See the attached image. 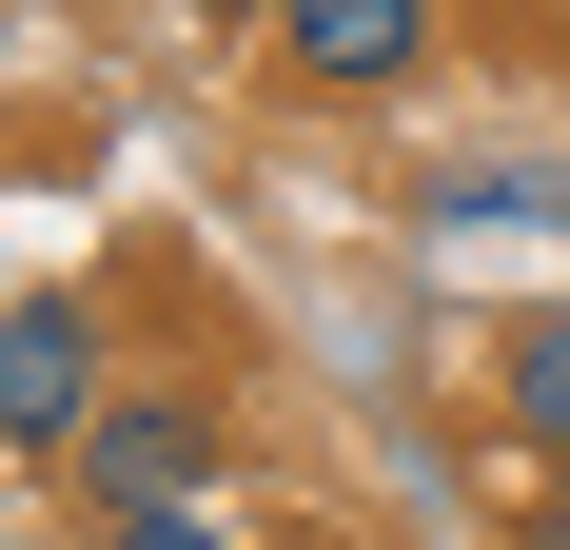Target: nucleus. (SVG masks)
Instances as JSON below:
<instances>
[{
  "instance_id": "obj_1",
  "label": "nucleus",
  "mask_w": 570,
  "mask_h": 550,
  "mask_svg": "<svg viewBox=\"0 0 570 550\" xmlns=\"http://www.w3.org/2000/svg\"><path fill=\"white\" fill-rule=\"evenodd\" d=\"M99 433V295H20L0 315V452H79Z\"/></svg>"
},
{
  "instance_id": "obj_2",
  "label": "nucleus",
  "mask_w": 570,
  "mask_h": 550,
  "mask_svg": "<svg viewBox=\"0 0 570 550\" xmlns=\"http://www.w3.org/2000/svg\"><path fill=\"white\" fill-rule=\"evenodd\" d=\"M79 492H99V511H197V492H217V413H197V393H99Z\"/></svg>"
},
{
  "instance_id": "obj_3",
  "label": "nucleus",
  "mask_w": 570,
  "mask_h": 550,
  "mask_svg": "<svg viewBox=\"0 0 570 550\" xmlns=\"http://www.w3.org/2000/svg\"><path fill=\"white\" fill-rule=\"evenodd\" d=\"M276 40L315 99H394L413 59H433V0H276Z\"/></svg>"
},
{
  "instance_id": "obj_4",
  "label": "nucleus",
  "mask_w": 570,
  "mask_h": 550,
  "mask_svg": "<svg viewBox=\"0 0 570 550\" xmlns=\"http://www.w3.org/2000/svg\"><path fill=\"white\" fill-rule=\"evenodd\" d=\"M492 236H570V177L512 158V177H453V197H433V256H492Z\"/></svg>"
},
{
  "instance_id": "obj_5",
  "label": "nucleus",
  "mask_w": 570,
  "mask_h": 550,
  "mask_svg": "<svg viewBox=\"0 0 570 550\" xmlns=\"http://www.w3.org/2000/svg\"><path fill=\"white\" fill-rule=\"evenodd\" d=\"M492 413H512L531 452H570V315H512V354H492Z\"/></svg>"
},
{
  "instance_id": "obj_6",
  "label": "nucleus",
  "mask_w": 570,
  "mask_h": 550,
  "mask_svg": "<svg viewBox=\"0 0 570 550\" xmlns=\"http://www.w3.org/2000/svg\"><path fill=\"white\" fill-rule=\"evenodd\" d=\"M118 550H217V511H118Z\"/></svg>"
},
{
  "instance_id": "obj_7",
  "label": "nucleus",
  "mask_w": 570,
  "mask_h": 550,
  "mask_svg": "<svg viewBox=\"0 0 570 550\" xmlns=\"http://www.w3.org/2000/svg\"><path fill=\"white\" fill-rule=\"evenodd\" d=\"M197 20H276V0H197Z\"/></svg>"
},
{
  "instance_id": "obj_8",
  "label": "nucleus",
  "mask_w": 570,
  "mask_h": 550,
  "mask_svg": "<svg viewBox=\"0 0 570 550\" xmlns=\"http://www.w3.org/2000/svg\"><path fill=\"white\" fill-rule=\"evenodd\" d=\"M0 315H20V295H0Z\"/></svg>"
},
{
  "instance_id": "obj_9",
  "label": "nucleus",
  "mask_w": 570,
  "mask_h": 550,
  "mask_svg": "<svg viewBox=\"0 0 570 550\" xmlns=\"http://www.w3.org/2000/svg\"><path fill=\"white\" fill-rule=\"evenodd\" d=\"M551 20H570V0H551Z\"/></svg>"
}]
</instances>
